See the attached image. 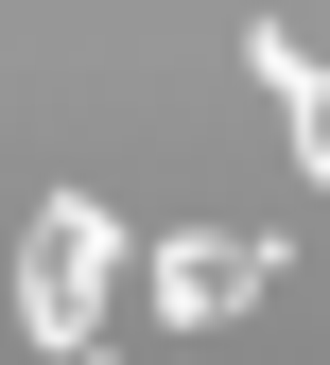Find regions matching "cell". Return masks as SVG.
Instances as JSON below:
<instances>
[{
    "label": "cell",
    "mask_w": 330,
    "mask_h": 365,
    "mask_svg": "<svg viewBox=\"0 0 330 365\" xmlns=\"http://www.w3.org/2000/svg\"><path fill=\"white\" fill-rule=\"evenodd\" d=\"M18 313H35L53 348H87V331H105V209H87V192H53V209H35V244H18Z\"/></svg>",
    "instance_id": "obj_1"
},
{
    "label": "cell",
    "mask_w": 330,
    "mask_h": 365,
    "mask_svg": "<svg viewBox=\"0 0 330 365\" xmlns=\"http://www.w3.org/2000/svg\"><path fill=\"white\" fill-rule=\"evenodd\" d=\"M157 296L192 313V331H226V313L261 296V244H174V261H157Z\"/></svg>",
    "instance_id": "obj_2"
}]
</instances>
